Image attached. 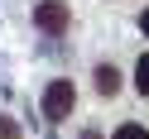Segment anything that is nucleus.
<instances>
[{
    "label": "nucleus",
    "mask_w": 149,
    "mask_h": 139,
    "mask_svg": "<svg viewBox=\"0 0 149 139\" xmlns=\"http://www.w3.org/2000/svg\"><path fill=\"white\" fill-rule=\"evenodd\" d=\"M34 19H39V29L58 34V29H68V5H58V0H43L39 10H34Z\"/></svg>",
    "instance_id": "f03ea898"
},
{
    "label": "nucleus",
    "mask_w": 149,
    "mask_h": 139,
    "mask_svg": "<svg viewBox=\"0 0 149 139\" xmlns=\"http://www.w3.org/2000/svg\"><path fill=\"white\" fill-rule=\"evenodd\" d=\"M116 86H120L116 67H96V91H101V96H116Z\"/></svg>",
    "instance_id": "7ed1b4c3"
},
{
    "label": "nucleus",
    "mask_w": 149,
    "mask_h": 139,
    "mask_svg": "<svg viewBox=\"0 0 149 139\" xmlns=\"http://www.w3.org/2000/svg\"><path fill=\"white\" fill-rule=\"evenodd\" d=\"M135 86H139V96H149V53L139 58V67H135Z\"/></svg>",
    "instance_id": "20e7f679"
},
{
    "label": "nucleus",
    "mask_w": 149,
    "mask_h": 139,
    "mask_svg": "<svg viewBox=\"0 0 149 139\" xmlns=\"http://www.w3.org/2000/svg\"><path fill=\"white\" fill-rule=\"evenodd\" d=\"M116 139H149V129H139V125H125V129H116Z\"/></svg>",
    "instance_id": "39448f33"
},
{
    "label": "nucleus",
    "mask_w": 149,
    "mask_h": 139,
    "mask_svg": "<svg viewBox=\"0 0 149 139\" xmlns=\"http://www.w3.org/2000/svg\"><path fill=\"white\" fill-rule=\"evenodd\" d=\"M0 139H19V125H10V120H0Z\"/></svg>",
    "instance_id": "423d86ee"
},
{
    "label": "nucleus",
    "mask_w": 149,
    "mask_h": 139,
    "mask_svg": "<svg viewBox=\"0 0 149 139\" xmlns=\"http://www.w3.org/2000/svg\"><path fill=\"white\" fill-rule=\"evenodd\" d=\"M144 34H149V10H144Z\"/></svg>",
    "instance_id": "0eeeda50"
},
{
    "label": "nucleus",
    "mask_w": 149,
    "mask_h": 139,
    "mask_svg": "<svg viewBox=\"0 0 149 139\" xmlns=\"http://www.w3.org/2000/svg\"><path fill=\"white\" fill-rule=\"evenodd\" d=\"M72 101H77L72 82H53V86L43 91V115H48V120H63V115L72 110Z\"/></svg>",
    "instance_id": "f257e3e1"
}]
</instances>
